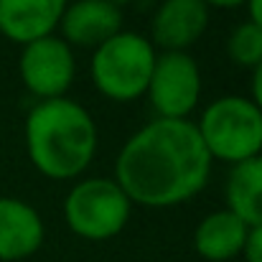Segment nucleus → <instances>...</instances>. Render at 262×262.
I'll list each match as a JSON object with an SVG mask.
<instances>
[{
    "label": "nucleus",
    "instance_id": "1",
    "mask_svg": "<svg viewBox=\"0 0 262 262\" xmlns=\"http://www.w3.org/2000/svg\"><path fill=\"white\" fill-rule=\"evenodd\" d=\"M211 173V156L191 120H153L120 150L115 181L130 201L163 209L196 196Z\"/></svg>",
    "mask_w": 262,
    "mask_h": 262
},
{
    "label": "nucleus",
    "instance_id": "2",
    "mask_svg": "<svg viewBox=\"0 0 262 262\" xmlns=\"http://www.w3.org/2000/svg\"><path fill=\"white\" fill-rule=\"evenodd\" d=\"M26 150L38 173L69 181L97 153V125L74 99H41L26 117Z\"/></svg>",
    "mask_w": 262,
    "mask_h": 262
},
{
    "label": "nucleus",
    "instance_id": "3",
    "mask_svg": "<svg viewBox=\"0 0 262 262\" xmlns=\"http://www.w3.org/2000/svg\"><path fill=\"white\" fill-rule=\"evenodd\" d=\"M211 161L242 163L262 156V110L247 97H219L196 122Z\"/></svg>",
    "mask_w": 262,
    "mask_h": 262
},
{
    "label": "nucleus",
    "instance_id": "4",
    "mask_svg": "<svg viewBox=\"0 0 262 262\" xmlns=\"http://www.w3.org/2000/svg\"><path fill=\"white\" fill-rule=\"evenodd\" d=\"M156 46L150 38L120 31L110 41L94 49L92 79L107 99L130 102L148 92V82L156 67Z\"/></svg>",
    "mask_w": 262,
    "mask_h": 262
},
{
    "label": "nucleus",
    "instance_id": "5",
    "mask_svg": "<svg viewBox=\"0 0 262 262\" xmlns=\"http://www.w3.org/2000/svg\"><path fill=\"white\" fill-rule=\"evenodd\" d=\"M133 211V201L115 178H87L77 183L64 199L67 227L92 242L117 237Z\"/></svg>",
    "mask_w": 262,
    "mask_h": 262
},
{
    "label": "nucleus",
    "instance_id": "6",
    "mask_svg": "<svg viewBox=\"0 0 262 262\" xmlns=\"http://www.w3.org/2000/svg\"><path fill=\"white\" fill-rule=\"evenodd\" d=\"M153 110L163 120H188L201 97V72L191 54L163 51L156 56V67L148 82Z\"/></svg>",
    "mask_w": 262,
    "mask_h": 262
},
{
    "label": "nucleus",
    "instance_id": "7",
    "mask_svg": "<svg viewBox=\"0 0 262 262\" xmlns=\"http://www.w3.org/2000/svg\"><path fill=\"white\" fill-rule=\"evenodd\" d=\"M18 72L26 89L41 99L64 97L77 74L74 51L59 36H43L23 46L18 59Z\"/></svg>",
    "mask_w": 262,
    "mask_h": 262
},
{
    "label": "nucleus",
    "instance_id": "8",
    "mask_svg": "<svg viewBox=\"0 0 262 262\" xmlns=\"http://www.w3.org/2000/svg\"><path fill=\"white\" fill-rule=\"evenodd\" d=\"M209 26L204 0H163L150 23V43L163 51H186Z\"/></svg>",
    "mask_w": 262,
    "mask_h": 262
},
{
    "label": "nucleus",
    "instance_id": "9",
    "mask_svg": "<svg viewBox=\"0 0 262 262\" xmlns=\"http://www.w3.org/2000/svg\"><path fill=\"white\" fill-rule=\"evenodd\" d=\"M59 28L69 46L97 49L122 31V10L110 0H77L67 5Z\"/></svg>",
    "mask_w": 262,
    "mask_h": 262
},
{
    "label": "nucleus",
    "instance_id": "10",
    "mask_svg": "<svg viewBox=\"0 0 262 262\" xmlns=\"http://www.w3.org/2000/svg\"><path fill=\"white\" fill-rule=\"evenodd\" d=\"M69 0H0V33L15 43L51 36Z\"/></svg>",
    "mask_w": 262,
    "mask_h": 262
},
{
    "label": "nucleus",
    "instance_id": "11",
    "mask_svg": "<svg viewBox=\"0 0 262 262\" xmlns=\"http://www.w3.org/2000/svg\"><path fill=\"white\" fill-rule=\"evenodd\" d=\"M43 245V222L38 211L10 196H0V262L26 260Z\"/></svg>",
    "mask_w": 262,
    "mask_h": 262
},
{
    "label": "nucleus",
    "instance_id": "12",
    "mask_svg": "<svg viewBox=\"0 0 262 262\" xmlns=\"http://www.w3.org/2000/svg\"><path fill=\"white\" fill-rule=\"evenodd\" d=\"M250 227L237 219L232 211H211L201 219V224L193 232V247L196 252L209 262H227L242 255L247 242Z\"/></svg>",
    "mask_w": 262,
    "mask_h": 262
},
{
    "label": "nucleus",
    "instance_id": "13",
    "mask_svg": "<svg viewBox=\"0 0 262 262\" xmlns=\"http://www.w3.org/2000/svg\"><path fill=\"white\" fill-rule=\"evenodd\" d=\"M227 211L242 219L250 229L262 227V156L234 163L224 186Z\"/></svg>",
    "mask_w": 262,
    "mask_h": 262
},
{
    "label": "nucleus",
    "instance_id": "14",
    "mask_svg": "<svg viewBox=\"0 0 262 262\" xmlns=\"http://www.w3.org/2000/svg\"><path fill=\"white\" fill-rule=\"evenodd\" d=\"M227 54L234 64L245 69H257L262 64V28L255 26L252 20L239 23L227 41Z\"/></svg>",
    "mask_w": 262,
    "mask_h": 262
},
{
    "label": "nucleus",
    "instance_id": "15",
    "mask_svg": "<svg viewBox=\"0 0 262 262\" xmlns=\"http://www.w3.org/2000/svg\"><path fill=\"white\" fill-rule=\"evenodd\" d=\"M242 255H245V262H262V227L250 229Z\"/></svg>",
    "mask_w": 262,
    "mask_h": 262
},
{
    "label": "nucleus",
    "instance_id": "16",
    "mask_svg": "<svg viewBox=\"0 0 262 262\" xmlns=\"http://www.w3.org/2000/svg\"><path fill=\"white\" fill-rule=\"evenodd\" d=\"M252 102L262 110V64L255 69V74H252Z\"/></svg>",
    "mask_w": 262,
    "mask_h": 262
},
{
    "label": "nucleus",
    "instance_id": "17",
    "mask_svg": "<svg viewBox=\"0 0 262 262\" xmlns=\"http://www.w3.org/2000/svg\"><path fill=\"white\" fill-rule=\"evenodd\" d=\"M247 3V13H250V20L255 26L262 28V0H245Z\"/></svg>",
    "mask_w": 262,
    "mask_h": 262
},
{
    "label": "nucleus",
    "instance_id": "18",
    "mask_svg": "<svg viewBox=\"0 0 262 262\" xmlns=\"http://www.w3.org/2000/svg\"><path fill=\"white\" fill-rule=\"evenodd\" d=\"M206 5H216V8H234V5H239V3H245V0H204Z\"/></svg>",
    "mask_w": 262,
    "mask_h": 262
},
{
    "label": "nucleus",
    "instance_id": "19",
    "mask_svg": "<svg viewBox=\"0 0 262 262\" xmlns=\"http://www.w3.org/2000/svg\"><path fill=\"white\" fill-rule=\"evenodd\" d=\"M110 3H115V5H122V3H130V0H110Z\"/></svg>",
    "mask_w": 262,
    "mask_h": 262
}]
</instances>
